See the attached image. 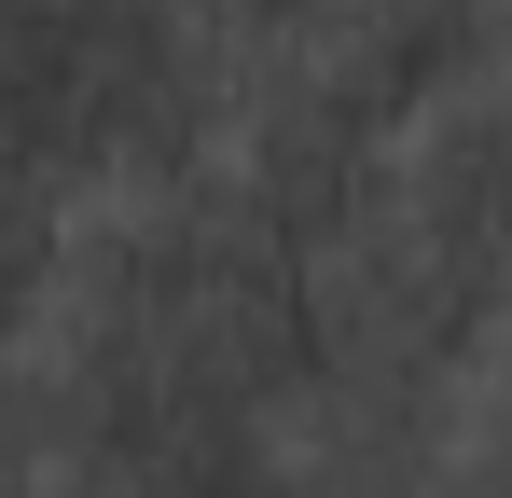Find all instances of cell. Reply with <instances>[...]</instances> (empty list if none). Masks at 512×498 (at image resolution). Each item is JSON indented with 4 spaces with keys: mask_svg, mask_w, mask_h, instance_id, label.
<instances>
[{
    "mask_svg": "<svg viewBox=\"0 0 512 498\" xmlns=\"http://www.w3.org/2000/svg\"><path fill=\"white\" fill-rule=\"evenodd\" d=\"M70 360H167L222 402L291 415V388L319 374V263L250 222L222 180H180V194H97L70 222V291L56 332Z\"/></svg>",
    "mask_w": 512,
    "mask_h": 498,
    "instance_id": "1",
    "label": "cell"
},
{
    "mask_svg": "<svg viewBox=\"0 0 512 498\" xmlns=\"http://www.w3.org/2000/svg\"><path fill=\"white\" fill-rule=\"evenodd\" d=\"M512 332V263L429 222L416 194H388L374 222H346L319 249V360H374V374H429V388H471Z\"/></svg>",
    "mask_w": 512,
    "mask_h": 498,
    "instance_id": "2",
    "label": "cell"
},
{
    "mask_svg": "<svg viewBox=\"0 0 512 498\" xmlns=\"http://www.w3.org/2000/svg\"><path fill=\"white\" fill-rule=\"evenodd\" d=\"M222 194H236L250 222H277V236L319 263L346 222H374V208L402 194V125H388V111H374V97H360L319 42H277V56H250V70H236Z\"/></svg>",
    "mask_w": 512,
    "mask_h": 498,
    "instance_id": "3",
    "label": "cell"
},
{
    "mask_svg": "<svg viewBox=\"0 0 512 498\" xmlns=\"http://www.w3.org/2000/svg\"><path fill=\"white\" fill-rule=\"evenodd\" d=\"M457 402L429 374H374V360H319L291 415H277V498H443L457 471Z\"/></svg>",
    "mask_w": 512,
    "mask_h": 498,
    "instance_id": "4",
    "label": "cell"
},
{
    "mask_svg": "<svg viewBox=\"0 0 512 498\" xmlns=\"http://www.w3.org/2000/svg\"><path fill=\"white\" fill-rule=\"evenodd\" d=\"M305 42H319V56L416 139L429 111H457L471 83L512 70V0H319Z\"/></svg>",
    "mask_w": 512,
    "mask_h": 498,
    "instance_id": "5",
    "label": "cell"
},
{
    "mask_svg": "<svg viewBox=\"0 0 512 498\" xmlns=\"http://www.w3.org/2000/svg\"><path fill=\"white\" fill-rule=\"evenodd\" d=\"M70 194H0V346H42L70 291Z\"/></svg>",
    "mask_w": 512,
    "mask_h": 498,
    "instance_id": "6",
    "label": "cell"
},
{
    "mask_svg": "<svg viewBox=\"0 0 512 498\" xmlns=\"http://www.w3.org/2000/svg\"><path fill=\"white\" fill-rule=\"evenodd\" d=\"M42 443H56V374H42V346H0V485H28Z\"/></svg>",
    "mask_w": 512,
    "mask_h": 498,
    "instance_id": "7",
    "label": "cell"
},
{
    "mask_svg": "<svg viewBox=\"0 0 512 498\" xmlns=\"http://www.w3.org/2000/svg\"><path fill=\"white\" fill-rule=\"evenodd\" d=\"M443 498H512V457H471V443H457V471H443Z\"/></svg>",
    "mask_w": 512,
    "mask_h": 498,
    "instance_id": "8",
    "label": "cell"
}]
</instances>
